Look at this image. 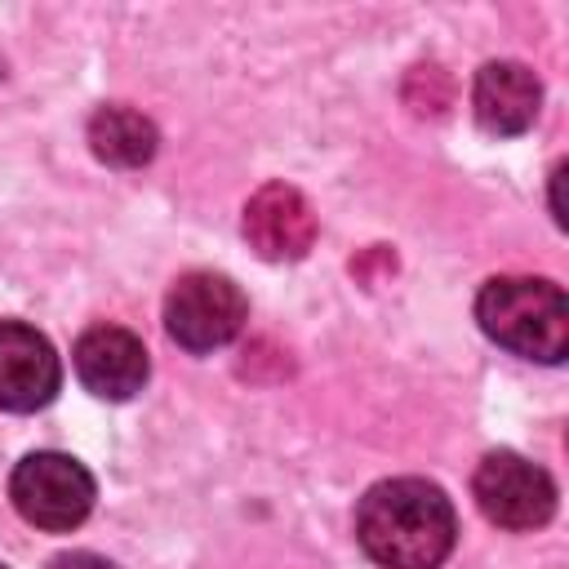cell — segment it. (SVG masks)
<instances>
[{"label": "cell", "instance_id": "cell-1", "mask_svg": "<svg viewBox=\"0 0 569 569\" xmlns=\"http://www.w3.org/2000/svg\"><path fill=\"white\" fill-rule=\"evenodd\" d=\"M356 538L382 569H436L453 551L458 516L440 485L396 476L360 498Z\"/></svg>", "mask_w": 569, "mask_h": 569}, {"label": "cell", "instance_id": "cell-2", "mask_svg": "<svg viewBox=\"0 0 569 569\" xmlns=\"http://www.w3.org/2000/svg\"><path fill=\"white\" fill-rule=\"evenodd\" d=\"M480 329L538 365H556L569 351V302L560 284L538 276H493L476 298Z\"/></svg>", "mask_w": 569, "mask_h": 569}, {"label": "cell", "instance_id": "cell-3", "mask_svg": "<svg viewBox=\"0 0 569 569\" xmlns=\"http://www.w3.org/2000/svg\"><path fill=\"white\" fill-rule=\"evenodd\" d=\"M249 320V302L236 280L218 271H187L164 298V329L187 351L227 347Z\"/></svg>", "mask_w": 569, "mask_h": 569}, {"label": "cell", "instance_id": "cell-4", "mask_svg": "<svg viewBox=\"0 0 569 569\" xmlns=\"http://www.w3.org/2000/svg\"><path fill=\"white\" fill-rule=\"evenodd\" d=\"M9 498L27 525L67 533L93 511V476L67 453H27L9 476Z\"/></svg>", "mask_w": 569, "mask_h": 569}, {"label": "cell", "instance_id": "cell-5", "mask_svg": "<svg viewBox=\"0 0 569 569\" xmlns=\"http://www.w3.org/2000/svg\"><path fill=\"white\" fill-rule=\"evenodd\" d=\"M471 493H476V507L485 511V520L498 525V529H511V533L538 529L556 516L551 476L538 462H529L511 449H498L476 467Z\"/></svg>", "mask_w": 569, "mask_h": 569}, {"label": "cell", "instance_id": "cell-6", "mask_svg": "<svg viewBox=\"0 0 569 569\" xmlns=\"http://www.w3.org/2000/svg\"><path fill=\"white\" fill-rule=\"evenodd\" d=\"M58 382H62V365L53 342L22 320H0V409L9 413L44 409L58 396Z\"/></svg>", "mask_w": 569, "mask_h": 569}, {"label": "cell", "instance_id": "cell-7", "mask_svg": "<svg viewBox=\"0 0 569 569\" xmlns=\"http://www.w3.org/2000/svg\"><path fill=\"white\" fill-rule=\"evenodd\" d=\"M244 240L267 262H298L316 244V213L289 182H267L244 204Z\"/></svg>", "mask_w": 569, "mask_h": 569}, {"label": "cell", "instance_id": "cell-8", "mask_svg": "<svg viewBox=\"0 0 569 569\" xmlns=\"http://www.w3.org/2000/svg\"><path fill=\"white\" fill-rule=\"evenodd\" d=\"M76 373L80 382L102 396V400H129L142 391L151 365H147V347L138 333L120 329V325H98L89 333H80L76 342Z\"/></svg>", "mask_w": 569, "mask_h": 569}, {"label": "cell", "instance_id": "cell-9", "mask_svg": "<svg viewBox=\"0 0 569 569\" xmlns=\"http://www.w3.org/2000/svg\"><path fill=\"white\" fill-rule=\"evenodd\" d=\"M542 84L525 62H485L471 84V111L476 124L493 138L525 133L538 120Z\"/></svg>", "mask_w": 569, "mask_h": 569}, {"label": "cell", "instance_id": "cell-10", "mask_svg": "<svg viewBox=\"0 0 569 569\" xmlns=\"http://www.w3.org/2000/svg\"><path fill=\"white\" fill-rule=\"evenodd\" d=\"M89 147L111 169H142L156 156L160 133L133 107H98L89 120Z\"/></svg>", "mask_w": 569, "mask_h": 569}, {"label": "cell", "instance_id": "cell-11", "mask_svg": "<svg viewBox=\"0 0 569 569\" xmlns=\"http://www.w3.org/2000/svg\"><path fill=\"white\" fill-rule=\"evenodd\" d=\"M405 102L413 116H445V107L453 102V80L445 67L422 62L405 76Z\"/></svg>", "mask_w": 569, "mask_h": 569}, {"label": "cell", "instance_id": "cell-12", "mask_svg": "<svg viewBox=\"0 0 569 569\" xmlns=\"http://www.w3.org/2000/svg\"><path fill=\"white\" fill-rule=\"evenodd\" d=\"M49 569H116V565L93 556V551H62V556L49 560Z\"/></svg>", "mask_w": 569, "mask_h": 569}, {"label": "cell", "instance_id": "cell-13", "mask_svg": "<svg viewBox=\"0 0 569 569\" xmlns=\"http://www.w3.org/2000/svg\"><path fill=\"white\" fill-rule=\"evenodd\" d=\"M0 569H4V565H0Z\"/></svg>", "mask_w": 569, "mask_h": 569}]
</instances>
